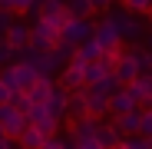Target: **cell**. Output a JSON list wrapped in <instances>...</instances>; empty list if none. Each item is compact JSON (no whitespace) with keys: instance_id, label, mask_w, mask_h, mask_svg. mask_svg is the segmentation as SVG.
<instances>
[{"instance_id":"cell-24","label":"cell","mask_w":152,"mask_h":149,"mask_svg":"<svg viewBox=\"0 0 152 149\" xmlns=\"http://www.w3.org/2000/svg\"><path fill=\"white\" fill-rule=\"evenodd\" d=\"M122 7L129 10L132 17H139V13H149L152 10V0H122Z\"/></svg>"},{"instance_id":"cell-26","label":"cell","mask_w":152,"mask_h":149,"mask_svg":"<svg viewBox=\"0 0 152 149\" xmlns=\"http://www.w3.org/2000/svg\"><path fill=\"white\" fill-rule=\"evenodd\" d=\"M43 149H73V139L69 136H50L43 142Z\"/></svg>"},{"instance_id":"cell-28","label":"cell","mask_w":152,"mask_h":149,"mask_svg":"<svg viewBox=\"0 0 152 149\" xmlns=\"http://www.w3.org/2000/svg\"><path fill=\"white\" fill-rule=\"evenodd\" d=\"M13 23H17V20H13V13H0V40L7 37V30L13 27Z\"/></svg>"},{"instance_id":"cell-17","label":"cell","mask_w":152,"mask_h":149,"mask_svg":"<svg viewBox=\"0 0 152 149\" xmlns=\"http://www.w3.org/2000/svg\"><path fill=\"white\" fill-rule=\"evenodd\" d=\"M53 90H56V83H53V80H37V86L27 93L30 106H46V103H50V96H53Z\"/></svg>"},{"instance_id":"cell-12","label":"cell","mask_w":152,"mask_h":149,"mask_svg":"<svg viewBox=\"0 0 152 149\" xmlns=\"http://www.w3.org/2000/svg\"><path fill=\"white\" fill-rule=\"evenodd\" d=\"M113 126L122 133V139L139 136V126H142V106H139V109H132V113H126V116H116V119H113Z\"/></svg>"},{"instance_id":"cell-7","label":"cell","mask_w":152,"mask_h":149,"mask_svg":"<svg viewBox=\"0 0 152 149\" xmlns=\"http://www.w3.org/2000/svg\"><path fill=\"white\" fill-rule=\"evenodd\" d=\"M27 126L40 129L46 139H50V136H60V119L50 116V109H46V106H30V113H27Z\"/></svg>"},{"instance_id":"cell-25","label":"cell","mask_w":152,"mask_h":149,"mask_svg":"<svg viewBox=\"0 0 152 149\" xmlns=\"http://www.w3.org/2000/svg\"><path fill=\"white\" fill-rule=\"evenodd\" d=\"M13 63H17V53H13V46H10L7 40H0V66L7 70V66H13Z\"/></svg>"},{"instance_id":"cell-11","label":"cell","mask_w":152,"mask_h":149,"mask_svg":"<svg viewBox=\"0 0 152 149\" xmlns=\"http://www.w3.org/2000/svg\"><path fill=\"white\" fill-rule=\"evenodd\" d=\"M86 66H76V63H69L63 73H60V90H66V93H80V90H86V73H83Z\"/></svg>"},{"instance_id":"cell-15","label":"cell","mask_w":152,"mask_h":149,"mask_svg":"<svg viewBox=\"0 0 152 149\" xmlns=\"http://www.w3.org/2000/svg\"><path fill=\"white\" fill-rule=\"evenodd\" d=\"M4 40H7L10 46H13V53L20 57V53H23V50H27V46H30V27H27V23H20V20H17V23H13V27L7 30V37H4Z\"/></svg>"},{"instance_id":"cell-34","label":"cell","mask_w":152,"mask_h":149,"mask_svg":"<svg viewBox=\"0 0 152 149\" xmlns=\"http://www.w3.org/2000/svg\"><path fill=\"white\" fill-rule=\"evenodd\" d=\"M0 149H17V139H10V136L0 139Z\"/></svg>"},{"instance_id":"cell-22","label":"cell","mask_w":152,"mask_h":149,"mask_svg":"<svg viewBox=\"0 0 152 149\" xmlns=\"http://www.w3.org/2000/svg\"><path fill=\"white\" fill-rule=\"evenodd\" d=\"M66 13H69L73 20H89L93 4H89V0H66Z\"/></svg>"},{"instance_id":"cell-8","label":"cell","mask_w":152,"mask_h":149,"mask_svg":"<svg viewBox=\"0 0 152 149\" xmlns=\"http://www.w3.org/2000/svg\"><path fill=\"white\" fill-rule=\"evenodd\" d=\"M0 129H4L10 139H20V133L27 129V116H23L17 106H0Z\"/></svg>"},{"instance_id":"cell-4","label":"cell","mask_w":152,"mask_h":149,"mask_svg":"<svg viewBox=\"0 0 152 149\" xmlns=\"http://www.w3.org/2000/svg\"><path fill=\"white\" fill-rule=\"evenodd\" d=\"M96 43L103 46V53H122V37H119V27L113 23V17H103L96 23Z\"/></svg>"},{"instance_id":"cell-29","label":"cell","mask_w":152,"mask_h":149,"mask_svg":"<svg viewBox=\"0 0 152 149\" xmlns=\"http://www.w3.org/2000/svg\"><path fill=\"white\" fill-rule=\"evenodd\" d=\"M89 4H93V13H96V10H99V13H106V17L113 13V0H89Z\"/></svg>"},{"instance_id":"cell-10","label":"cell","mask_w":152,"mask_h":149,"mask_svg":"<svg viewBox=\"0 0 152 149\" xmlns=\"http://www.w3.org/2000/svg\"><path fill=\"white\" fill-rule=\"evenodd\" d=\"M83 96H86V103H89V116L93 119H103L106 113H109V93L106 90H99V86H86L83 90Z\"/></svg>"},{"instance_id":"cell-33","label":"cell","mask_w":152,"mask_h":149,"mask_svg":"<svg viewBox=\"0 0 152 149\" xmlns=\"http://www.w3.org/2000/svg\"><path fill=\"white\" fill-rule=\"evenodd\" d=\"M13 4L17 0H0V13H13Z\"/></svg>"},{"instance_id":"cell-39","label":"cell","mask_w":152,"mask_h":149,"mask_svg":"<svg viewBox=\"0 0 152 149\" xmlns=\"http://www.w3.org/2000/svg\"><path fill=\"white\" fill-rule=\"evenodd\" d=\"M0 73H4V66H0Z\"/></svg>"},{"instance_id":"cell-21","label":"cell","mask_w":152,"mask_h":149,"mask_svg":"<svg viewBox=\"0 0 152 149\" xmlns=\"http://www.w3.org/2000/svg\"><path fill=\"white\" fill-rule=\"evenodd\" d=\"M83 73H86V86H96V83H103L106 76H113V70H109L103 60H99V63H89Z\"/></svg>"},{"instance_id":"cell-40","label":"cell","mask_w":152,"mask_h":149,"mask_svg":"<svg viewBox=\"0 0 152 149\" xmlns=\"http://www.w3.org/2000/svg\"><path fill=\"white\" fill-rule=\"evenodd\" d=\"M113 4H116V0H113Z\"/></svg>"},{"instance_id":"cell-20","label":"cell","mask_w":152,"mask_h":149,"mask_svg":"<svg viewBox=\"0 0 152 149\" xmlns=\"http://www.w3.org/2000/svg\"><path fill=\"white\" fill-rule=\"evenodd\" d=\"M43 142H46V136L40 129H33V126H27V129L20 133V139H17L20 149H43Z\"/></svg>"},{"instance_id":"cell-27","label":"cell","mask_w":152,"mask_h":149,"mask_svg":"<svg viewBox=\"0 0 152 149\" xmlns=\"http://www.w3.org/2000/svg\"><path fill=\"white\" fill-rule=\"evenodd\" d=\"M142 139H152V109H142V126H139Z\"/></svg>"},{"instance_id":"cell-31","label":"cell","mask_w":152,"mask_h":149,"mask_svg":"<svg viewBox=\"0 0 152 149\" xmlns=\"http://www.w3.org/2000/svg\"><path fill=\"white\" fill-rule=\"evenodd\" d=\"M13 96H17L13 90H7L4 83H0V106H13Z\"/></svg>"},{"instance_id":"cell-30","label":"cell","mask_w":152,"mask_h":149,"mask_svg":"<svg viewBox=\"0 0 152 149\" xmlns=\"http://www.w3.org/2000/svg\"><path fill=\"white\" fill-rule=\"evenodd\" d=\"M126 142H129V149H152V139H142V136H132Z\"/></svg>"},{"instance_id":"cell-37","label":"cell","mask_w":152,"mask_h":149,"mask_svg":"<svg viewBox=\"0 0 152 149\" xmlns=\"http://www.w3.org/2000/svg\"><path fill=\"white\" fill-rule=\"evenodd\" d=\"M0 139H7V133H4V129H0Z\"/></svg>"},{"instance_id":"cell-38","label":"cell","mask_w":152,"mask_h":149,"mask_svg":"<svg viewBox=\"0 0 152 149\" xmlns=\"http://www.w3.org/2000/svg\"><path fill=\"white\" fill-rule=\"evenodd\" d=\"M149 23H152V10H149Z\"/></svg>"},{"instance_id":"cell-2","label":"cell","mask_w":152,"mask_h":149,"mask_svg":"<svg viewBox=\"0 0 152 149\" xmlns=\"http://www.w3.org/2000/svg\"><path fill=\"white\" fill-rule=\"evenodd\" d=\"M60 43V30L53 27V23H46V20H33L30 23V46L40 50V53H53Z\"/></svg>"},{"instance_id":"cell-5","label":"cell","mask_w":152,"mask_h":149,"mask_svg":"<svg viewBox=\"0 0 152 149\" xmlns=\"http://www.w3.org/2000/svg\"><path fill=\"white\" fill-rule=\"evenodd\" d=\"M93 33H96V23L93 20H66L63 23V30H60V40H66L69 46H83L86 40H93Z\"/></svg>"},{"instance_id":"cell-32","label":"cell","mask_w":152,"mask_h":149,"mask_svg":"<svg viewBox=\"0 0 152 149\" xmlns=\"http://www.w3.org/2000/svg\"><path fill=\"white\" fill-rule=\"evenodd\" d=\"M69 139H73V136H69ZM73 149H103V146H99L96 139H80V142L73 139Z\"/></svg>"},{"instance_id":"cell-14","label":"cell","mask_w":152,"mask_h":149,"mask_svg":"<svg viewBox=\"0 0 152 149\" xmlns=\"http://www.w3.org/2000/svg\"><path fill=\"white\" fill-rule=\"evenodd\" d=\"M96 142L103 146V149H116V146H122L126 139H122V133L113 126V123H106V119H99V126H96Z\"/></svg>"},{"instance_id":"cell-6","label":"cell","mask_w":152,"mask_h":149,"mask_svg":"<svg viewBox=\"0 0 152 149\" xmlns=\"http://www.w3.org/2000/svg\"><path fill=\"white\" fill-rule=\"evenodd\" d=\"M113 76H116V83L126 90V86H132L136 80H139V66H136V50L129 46V50H122V57H119V63H116V70H113Z\"/></svg>"},{"instance_id":"cell-23","label":"cell","mask_w":152,"mask_h":149,"mask_svg":"<svg viewBox=\"0 0 152 149\" xmlns=\"http://www.w3.org/2000/svg\"><path fill=\"white\" fill-rule=\"evenodd\" d=\"M136 50V66H139V76H152V53L145 46H132Z\"/></svg>"},{"instance_id":"cell-3","label":"cell","mask_w":152,"mask_h":149,"mask_svg":"<svg viewBox=\"0 0 152 149\" xmlns=\"http://www.w3.org/2000/svg\"><path fill=\"white\" fill-rule=\"evenodd\" d=\"M109 17H113V23L119 27V37H122V40H142V37H145V23H142L139 17H132L126 7H122V10L113 7Z\"/></svg>"},{"instance_id":"cell-19","label":"cell","mask_w":152,"mask_h":149,"mask_svg":"<svg viewBox=\"0 0 152 149\" xmlns=\"http://www.w3.org/2000/svg\"><path fill=\"white\" fill-rule=\"evenodd\" d=\"M86 116H89V103H86L83 90H80V93H69V123L86 119Z\"/></svg>"},{"instance_id":"cell-9","label":"cell","mask_w":152,"mask_h":149,"mask_svg":"<svg viewBox=\"0 0 152 149\" xmlns=\"http://www.w3.org/2000/svg\"><path fill=\"white\" fill-rule=\"evenodd\" d=\"M40 20H46V23H53L56 30H63V23L69 20L66 0H40Z\"/></svg>"},{"instance_id":"cell-35","label":"cell","mask_w":152,"mask_h":149,"mask_svg":"<svg viewBox=\"0 0 152 149\" xmlns=\"http://www.w3.org/2000/svg\"><path fill=\"white\" fill-rule=\"evenodd\" d=\"M145 50H149V53H152V33H149V43H145Z\"/></svg>"},{"instance_id":"cell-18","label":"cell","mask_w":152,"mask_h":149,"mask_svg":"<svg viewBox=\"0 0 152 149\" xmlns=\"http://www.w3.org/2000/svg\"><path fill=\"white\" fill-rule=\"evenodd\" d=\"M96 126H99V119H93V116L76 119V123H69V136L76 142H80V139H96Z\"/></svg>"},{"instance_id":"cell-41","label":"cell","mask_w":152,"mask_h":149,"mask_svg":"<svg viewBox=\"0 0 152 149\" xmlns=\"http://www.w3.org/2000/svg\"><path fill=\"white\" fill-rule=\"evenodd\" d=\"M17 149H20V146H17Z\"/></svg>"},{"instance_id":"cell-16","label":"cell","mask_w":152,"mask_h":149,"mask_svg":"<svg viewBox=\"0 0 152 149\" xmlns=\"http://www.w3.org/2000/svg\"><path fill=\"white\" fill-rule=\"evenodd\" d=\"M132 109H139V103L132 99V93H129V90H116L113 99H109V113H113V119H116V116H126V113H132Z\"/></svg>"},{"instance_id":"cell-1","label":"cell","mask_w":152,"mask_h":149,"mask_svg":"<svg viewBox=\"0 0 152 149\" xmlns=\"http://www.w3.org/2000/svg\"><path fill=\"white\" fill-rule=\"evenodd\" d=\"M37 70L33 66H27V63H13V66H7L4 73H0V83H4L7 90H13V93H30L33 86H37Z\"/></svg>"},{"instance_id":"cell-36","label":"cell","mask_w":152,"mask_h":149,"mask_svg":"<svg viewBox=\"0 0 152 149\" xmlns=\"http://www.w3.org/2000/svg\"><path fill=\"white\" fill-rule=\"evenodd\" d=\"M116 149H129V142H122V146H116Z\"/></svg>"},{"instance_id":"cell-13","label":"cell","mask_w":152,"mask_h":149,"mask_svg":"<svg viewBox=\"0 0 152 149\" xmlns=\"http://www.w3.org/2000/svg\"><path fill=\"white\" fill-rule=\"evenodd\" d=\"M46 109H50V116L60 119V123H63V119H69V93H66V90H60V83H56L53 96H50Z\"/></svg>"}]
</instances>
